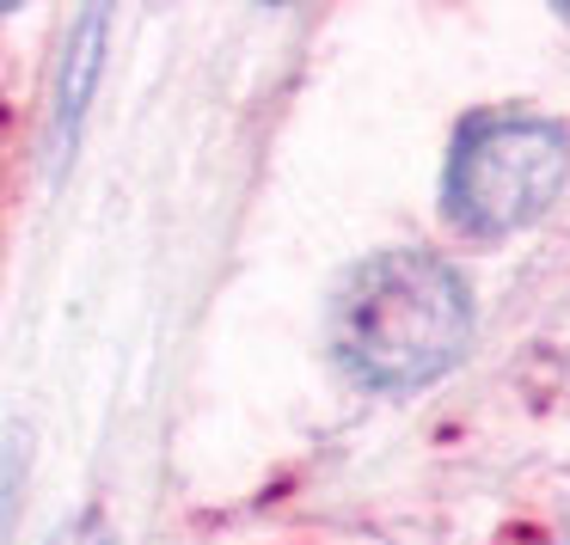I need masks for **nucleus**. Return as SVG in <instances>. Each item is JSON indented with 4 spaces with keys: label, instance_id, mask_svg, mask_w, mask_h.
<instances>
[{
    "label": "nucleus",
    "instance_id": "3",
    "mask_svg": "<svg viewBox=\"0 0 570 545\" xmlns=\"http://www.w3.org/2000/svg\"><path fill=\"white\" fill-rule=\"evenodd\" d=\"M99 62H105V13H87L75 26V38H68L62 80H56V148H75L80 117H87V99H92V80H99Z\"/></svg>",
    "mask_w": 570,
    "mask_h": 545
},
{
    "label": "nucleus",
    "instance_id": "4",
    "mask_svg": "<svg viewBox=\"0 0 570 545\" xmlns=\"http://www.w3.org/2000/svg\"><path fill=\"white\" fill-rule=\"evenodd\" d=\"M0 515H7V490H0Z\"/></svg>",
    "mask_w": 570,
    "mask_h": 545
},
{
    "label": "nucleus",
    "instance_id": "5",
    "mask_svg": "<svg viewBox=\"0 0 570 545\" xmlns=\"http://www.w3.org/2000/svg\"><path fill=\"white\" fill-rule=\"evenodd\" d=\"M92 545H99V539H92Z\"/></svg>",
    "mask_w": 570,
    "mask_h": 545
},
{
    "label": "nucleus",
    "instance_id": "1",
    "mask_svg": "<svg viewBox=\"0 0 570 545\" xmlns=\"http://www.w3.org/2000/svg\"><path fill=\"white\" fill-rule=\"evenodd\" d=\"M472 344V295L435 251H374L332 300V349L362 386L417 393Z\"/></svg>",
    "mask_w": 570,
    "mask_h": 545
},
{
    "label": "nucleus",
    "instance_id": "2",
    "mask_svg": "<svg viewBox=\"0 0 570 545\" xmlns=\"http://www.w3.org/2000/svg\"><path fill=\"white\" fill-rule=\"evenodd\" d=\"M570 178V136L546 117L491 111L460 129L448 153V221L460 234L503 239L540 221Z\"/></svg>",
    "mask_w": 570,
    "mask_h": 545
}]
</instances>
